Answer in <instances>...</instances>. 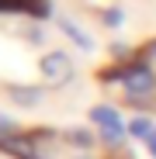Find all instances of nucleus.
I'll use <instances>...</instances> for the list:
<instances>
[{
	"label": "nucleus",
	"mask_w": 156,
	"mask_h": 159,
	"mask_svg": "<svg viewBox=\"0 0 156 159\" xmlns=\"http://www.w3.org/2000/svg\"><path fill=\"white\" fill-rule=\"evenodd\" d=\"M118 80H121V90L128 97L132 107H142L156 97V69L149 62H128L118 69Z\"/></svg>",
	"instance_id": "1"
},
{
	"label": "nucleus",
	"mask_w": 156,
	"mask_h": 159,
	"mask_svg": "<svg viewBox=\"0 0 156 159\" xmlns=\"http://www.w3.org/2000/svg\"><path fill=\"white\" fill-rule=\"evenodd\" d=\"M38 76H42L45 87H66L69 80L76 76V66H73V59L66 56L63 48H49L45 56L38 59Z\"/></svg>",
	"instance_id": "2"
},
{
	"label": "nucleus",
	"mask_w": 156,
	"mask_h": 159,
	"mask_svg": "<svg viewBox=\"0 0 156 159\" xmlns=\"http://www.w3.org/2000/svg\"><path fill=\"white\" fill-rule=\"evenodd\" d=\"M90 121L101 128L97 135L108 142V145H118V142H121V135L128 131V125L121 121V114H118L115 107H108V104H97V107L90 111Z\"/></svg>",
	"instance_id": "3"
},
{
	"label": "nucleus",
	"mask_w": 156,
	"mask_h": 159,
	"mask_svg": "<svg viewBox=\"0 0 156 159\" xmlns=\"http://www.w3.org/2000/svg\"><path fill=\"white\" fill-rule=\"evenodd\" d=\"M4 93L17 104V107H24V111H35L45 100V90L38 83H11V87H4Z\"/></svg>",
	"instance_id": "4"
},
{
	"label": "nucleus",
	"mask_w": 156,
	"mask_h": 159,
	"mask_svg": "<svg viewBox=\"0 0 156 159\" xmlns=\"http://www.w3.org/2000/svg\"><path fill=\"white\" fill-rule=\"evenodd\" d=\"M63 139H66L69 149H80V152H87V149L97 145V135H94V131H87V128H69Z\"/></svg>",
	"instance_id": "5"
},
{
	"label": "nucleus",
	"mask_w": 156,
	"mask_h": 159,
	"mask_svg": "<svg viewBox=\"0 0 156 159\" xmlns=\"http://www.w3.org/2000/svg\"><path fill=\"white\" fill-rule=\"evenodd\" d=\"M59 31L69 38V42H76V45H80V48H94V42H90V35L80 28V24H76V21H69V17H63L59 21Z\"/></svg>",
	"instance_id": "6"
},
{
	"label": "nucleus",
	"mask_w": 156,
	"mask_h": 159,
	"mask_svg": "<svg viewBox=\"0 0 156 159\" xmlns=\"http://www.w3.org/2000/svg\"><path fill=\"white\" fill-rule=\"evenodd\" d=\"M153 128H156V125H153L149 118H135V121H128V135H135V139H142V142H146Z\"/></svg>",
	"instance_id": "7"
},
{
	"label": "nucleus",
	"mask_w": 156,
	"mask_h": 159,
	"mask_svg": "<svg viewBox=\"0 0 156 159\" xmlns=\"http://www.w3.org/2000/svg\"><path fill=\"white\" fill-rule=\"evenodd\" d=\"M146 149H149V156H153V159H156V128H153V131H149V139H146Z\"/></svg>",
	"instance_id": "8"
},
{
	"label": "nucleus",
	"mask_w": 156,
	"mask_h": 159,
	"mask_svg": "<svg viewBox=\"0 0 156 159\" xmlns=\"http://www.w3.org/2000/svg\"><path fill=\"white\" fill-rule=\"evenodd\" d=\"M76 159H94V156H76Z\"/></svg>",
	"instance_id": "9"
}]
</instances>
